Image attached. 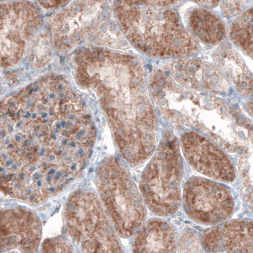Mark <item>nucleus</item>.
<instances>
[{"label": "nucleus", "mask_w": 253, "mask_h": 253, "mask_svg": "<svg viewBox=\"0 0 253 253\" xmlns=\"http://www.w3.org/2000/svg\"><path fill=\"white\" fill-rule=\"evenodd\" d=\"M94 120L67 78L51 74L0 98V160L5 181L49 194L86 161Z\"/></svg>", "instance_id": "1"}, {"label": "nucleus", "mask_w": 253, "mask_h": 253, "mask_svg": "<svg viewBox=\"0 0 253 253\" xmlns=\"http://www.w3.org/2000/svg\"><path fill=\"white\" fill-rule=\"evenodd\" d=\"M77 84L98 98L123 157L142 160L157 148V118L144 63L136 56L85 47L74 58Z\"/></svg>", "instance_id": "2"}, {"label": "nucleus", "mask_w": 253, "mask_h": 253, "mask_svg": "<svg viewBox=\"0 0 253 253\" xmlns=\"http://www.w3.org/2000/svg\"><path fill=\"white\" fill-rule=\"evenodd\" d=\"M153 101L167 118L191 126L229 151L241 148L249 124L225 101L182 86L160 70L149 76Z\"/></svg>", "instance_id": "3"}, {"label": "nucleus", "mask_w": 253, "mask_h": 253, "mask_svg": "<svg viewBox=\"0 0 253 253\" xmlns=\"http://www.w3.org/2000/svg\"><path fill=\"white\" fill-rule=\"evenodd\" d=\"M113 13L129 44L150 57H185L200 50L174 9L113 3Z\"/></svg>", "instance_id": "4"}, {"label": "nucleus", "mask_w": 253, "mask_h": 253, "mask_svg": "<svg viewBox=\"0 0 253 253\" xmlns=\"http://www.w3.org/2000/svg\"><path fill=\"white\" fill-rule=\"evenodd\" d=\"M96 182L117 234L123 238L134 235L146 221V206L127 170L116 158H106L97 169Z\"/></svg>", "instance_id": "5"}, {"label": "nucleus", "mask_w": 253, "mask_h": 253, "mask_svg": "<svg viewBox=\"0 0 253 253\" xmlns=\"http://www.w3.org/2000/svg\"><path fill=\"white\" fill-rule=\"evenodd\" d=\"M184 163L179 142L167 135L144 169L139 191L148 209L160 216L175 214L182 204Z\"/></svg>", "instance_id": "6"}, {"label": "nucleus", "mask_w": 253, "mask_h": 253, "mask_svg": "<svg viewBox=\"0 0 253 253\" xmlns=\"http://www.w3.org/2000/svg\"><path fill=\"white\" fill-rule=\"evenodd\" d=\"M65 216L69 236L83 252H123L118 234L93 192L81 190L72 194Z\"/></svg>", "instance_id": "7"}, {"label": "nucleus", "mask_w": 253, "mask_h": 253, "mask_svg": "<svg viewBox=\"0 0 253 253\" xmlns=\"http://www.w3.org/2000/svg\"><path fill=\"white\" fill-rule=\"evenodd\" d=\"M112 0H74L47 20L53 48L67 52L87 40L112 17Z\"/></svg>", "instance_id": "8"}, {"label": "nucleus", "mask_w": 253, "mask_h": 253, "mask_svg": "<svg viewBox=\"0 0 253 253\" xmlns=\"http://www.w3.org/2000/svg\"><path fill=\"white\" fill-rule=\"evenodd\" d=\"M43 22L42 9L33 2L13 0L0 4V69H11L22 60Z\"/></svg>", "instance_id": "9"}, {"label": "nucleus", "mask_w": 253, "mask_h": 253, "mask_svg": "<svg viewBox=\"0 0 253 253\" xmlns=\"http://www.w3.org/2000/svg\"><path fill=\"white\" fill-rule=\"evenodd\" d=\"M184 211L192 220L208 225L229 220L235 202L231 190L223 182L193 177L185 184L182 196Z\"/></svg>", "instance_id": "10"}, {"label": "nucleus", "mask_w": 253, "mask_h": 253, "mask_svg": "<svg viewBox=\"0 0 253 253\" xmlns=\"http://www.w3.org/2000/svg\"><path fill=\"white\" fill-rule=\"evenodd\" d=\"M179 144L186 161L196 170L216 181H234L236 171L233 162L209 137L188 131L181 135Z\"/></svg>", "instance_id": "11"}, {"label": "nucleus", "mask_w": 253, "mask_h": 253, "mask_svg": "<svg viewBox=\"0 0 253 253\" xmlns=\"http://www.w3.org/2000/svg\"><path fill=\"white\" fill-rule=\"evenodd\" d=\"M41 236L40 221L30 210L0 211V253L37 252Z\"/></svg>", "instance_id": "12"}, {"label": "nucleus", "mask_w": 253, "mask_h": 253, "mask_svg": "<svg viewBox=\"0 0 253 253\" xmlns=\"http://www.w3.org/2000/svg\"><path fill=\"white\" fill-rule=\"evenodd\" d=\"M174 59L167 63L162 71L167 72V76L182 86L216 93L229 89V82L214 65L191 56Z\"/></svg>", "instance_id": "13"}, {"label": "nucleus", "mask_w": 253, "mask_h": 253, "mask_svg": "<svg viewBox=\"0 0 253 253\" xmlns=\"http://www.w3.org/2000/svg\"><path fill=\"white\" fill-rule=\"evenodd\" d=\"M200 239L207 253H253V222L227 220L203 230Z\"/></svg>", "instance_id": "14"}, {"label": "nucleus", "mask_w": 253, "mask_h": 253, "mask_svg": "<svg viewBox=\"0 0 253 253\" xmlns=\"http://www.w3.org/2000/svg\"><path fill=\"white\" fill-rule=\"evenodd\" d=\"M134 234V252H177V232L170 223L163 219L153 218L144 221Z\"/></svg>", "instance_id": "15"}, {"label": "nucleus", "mask_w": 253, "mask_h": 253, "mask_svg": "<svg viewBox=\"0 0 253 253\" xmlns=\"http://www.w3.org/2000/svg\"><path fill=\"white\" fill-rule=\"evenodd\" d=\"M214 66L243 96L253 92V75L245 61L230 45L222 44L213 55Z\"/></svg>", "instance_id": "16"}, {"label": "nucleus", "mask_w": 253, "mask_h": 253, "mask_svg": "<svg viewBox=\"0 0 253 253\" xmlns=\"http://www.w3.org/2000/svg\"><path fill=\"white\" fill-rule=\"evenodd\" d=\"M190 33L202 43L216 46L225 39L226 26L220 16L208 8H195L190 11L186 19Z\"/></svg>", "instance_id": "17"}, {"label": "nucleus", "mask_w": 253, "mask_h": 253, "mask_svg": "<svg viewBox=\"0 0 253 253\" xmlns=\"http://www.w3.org/2000/svg\"><path fill=\"white\" fill-rule=\"evenodd\" d=\"M87 47H102L113 50H124L130 47L119 24L108 20L86 40Z\"/></svg>", "instance_id": "18"}, {"label": "nucleus", "mask_w": 253, "mask_h": 253, "mask_svg": "<svg viewBox=\"0 0 253 253\" xmlns=\"http://www.w3.org/2000/svg\"><path fill=\"white\" fill-rule=\"evenodd\" d=\"M48 28L42 27L32 38L26 49L28 62L33 69H42L48 64L53 51Z\"/></svg>", "instance_id": "19"}, {"label": "nucleus", "mask_w": 253, "mask_h": 253, "mask_svg": "<svg viewBox=\"0 0 253 253\" xmlns=\"http://www.w3.org/2000/svg\"><path fill=\"white\" fill-rule=\"evenodd\" d=\"M230 40L251 58L253 56L252 8L240 13L233 20L229 30Z\"/></svg>", "instance_id": "20"}, {"label": "nucleus", "mask_w": 253, "mask_h": 253, "mask_svg": "<svg viewBox=\"0 0 253 253\" xmlns=\"http://www.w3.org/2000/svg\"><path fill=\"white\" fill-rule=\"evenodd\" d=\"M192 1L205 8H213L220 2V0H114V3L126 5H145L158 7H171L180 2Z\"/></svg>", "instance_id": "21"}, {"label": "nucleus", "mask_w": 253, "mask_h": 253, "mask_svg": "<svg viewBox=\"0 0 253 253\" xmlns=\"http://www.w3.org/2000/svg\"><path fill=\"white\" fill-rule=\"evenodd\" d=\"M178 252L202 253L200 237L193 230L187 229L182 232L177 246Z\"/></svg>", "instance_id": "22"}, {"label": "nucleus", "mask_w": 253, "mask_h": 253, "mask_svg": "<svg viewBox=\"0 0 253 253\" xmlns=\"http://www.w3.org/2000/svg\"><path fill=\"white\" fill-rule=\"evenodd\" d=\"M222 14L227 17H234L245 12L252 0H220Z\"/></svg>", "instance_id": "23"}, {"label": "nucleus", "mask_w": 253, "mask_h": 253, "mask_svg": "<svg viewBox=\"0 0 253 253\" xmlns=\"http://www.w3.org/2000/svg\"><path fill=\"white\" fill-rule=\"evenodd\" d=\"M71 246L62 238L47 239L42 244V252H72Z\"/></svg>", "instance_id": "24"}, {"label": "nucleus", "mask_w": 253, "mask_h": 253, "mask_svg": "<svg viewBox=\"0 0 253 253\" xmlns=\"http://www.w3.org/2000/svg\"><path fill=\"white\" fill-rule=\"evenodd\" d=\"M1 1H13V0H0ZM38 4L41 8L46 10H58L69 3L71 0H26Z\"/></svg>", "instance_id": "25"}, {"label": "nucleus", "mask_w": 253, "mask_h": 253, "mask_svg": "<svg viewBox=\"0 0 253 253\" xmlns=\"http://www.w3.org/2000/svg\"><path fill=\"white\" fill-rule=\"evenodd\" d=\"M1 80H0V92H1Z\"/></svg>", "instance_id": "26"}]
</instances>
